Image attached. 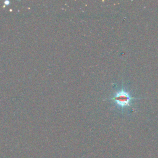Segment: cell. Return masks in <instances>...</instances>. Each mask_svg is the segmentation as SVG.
<instances>
[{"label": "cell", "instance_id": "obj_1", "mask_svg": "<svg viewBox=\"0 0 158 158\" xmlns=\"http://www.w3.org/2000/svg\"><path fill=\"white\" fill-rule=\"evenodd\" d=\"M112 99L115 101L117 104H118L119 106L126 107H128L131 104L132 98L127 91L121 90L117 92L112 98Z\"/></svg>", "mask_w": 158, "mask_h": 158}]
</instances>
